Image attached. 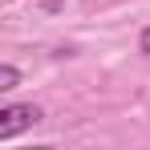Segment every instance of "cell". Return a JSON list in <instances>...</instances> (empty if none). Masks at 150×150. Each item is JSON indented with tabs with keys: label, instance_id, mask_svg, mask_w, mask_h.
<instances>
[{
	"label": "cell",
	"instance_id": "1",
	"mask_svg": "<svg viewBox=\"0 0 150 150\" xmlns=\"http://www.w3.org/2000/svg\"><path fill=\"white\" fill-rule=\"evenodd\" d=\"M33 122H41L37 105H0V142L16 138L21 130H28Z\"/></svg>",
	"mask_w": 150,
	"mask_h": 150
},
{
	"label": "cell",
	"instance_id": "2",
	"mask_svg": "<svg viewBox=\"0 0 150 150\" xmlns=\"http://www.w3.org/2000/svg\"><path fill=\"white\" fill-rule=\"evenodd\" d=\"M16 85H21V69L4 61V65H0V93H8V89H16Z\"/></svg>",
	"mask_w": 150,
	"mask_h": 150
},
{
	"label": "cell",
	"instance_id": "3",
	"mask_svg": "<svg viewBox=\"0 0 150 150\" xmlns=\"http://www.w3.org/2000/svg\"><path fill=\"white\" fill-rule=\"evenodd\" d=\"M138 49H142V53H146V57H150V25L142 28V37H138Z\"/></svg>",
	"mask_w": 150,
	"mask_h": 150
}]
</instances>
